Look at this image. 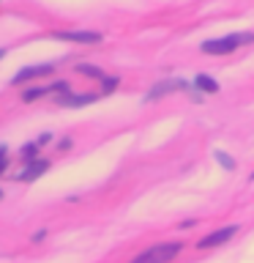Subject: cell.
<instances>
[{
    "label": "cell",
    "mask_w": 254,
    "mask_h": 263,
    "mask_svg": "<svg viewBox=\"0 0 254 263\" xmlns=\"http://www.w3.org/2000/svg\"><path fill=\"white\" fill-rule=\"evenodd\" d=\"M254 41V33H232V36H224V39H216V41H205L202 44V52L208 55H227L238 49L241 44H249Z\"/></svg>",
    "instance_id": "obj_1"
},
{
    "label": "cell",
    "mask_w": 254,
    "mask_h": 263,
    "mask_svg": "<svg viewBox=\"0 0 254 263\" xmlns=\"http://www.w3.org/2000/svg\"><path fill=\"white\" fill-rule=\"evenodd\" d=\"M178 252H180V244H156L142 255H137L131 263H170Z\"/></svg>",
    "instance_id": "obj_2"
},
{
    "label": "cell",
    "mask_w": 254,
    "mask_h": 263,
    "mask_svg": "<svg viewBox=\"0 0 254 263\" xmlns=\"http://www.w3.org/2000/svg\"><path fill=\"white\" fill-rule=\"evenodd\" d=\"M55 39H60V41H79V44H96V41H101V33H88V30H63V33H55Z\"/></svg>",
    "instance_id": "obj_3"
},
{
    "label": "cell",
    "mask_w": 254,
    "mask_h": 263,
    "mask_svg": "<svg viewBox=\"0 0 254 263\" xmlns=\"http://www.w3.org/2000/svg\"><path fill=\"white\" fill-rule=\"evenodd\" d=\"M235 225H227V228H221V230H216V233H210V236H205L202 241H200V247L202 250H208V247H221L224 241H229V238L235 236Z\"/></svg>",
    "instance_id": "obj_4"
},
{
    "label": "cell",
    "mask_w": 254,
    "mask_h": 263,
    "mask_svg": "<svg viewBox=\"0 0 254 263\" xmlns=\"http://www.w3.org/2000/svg\"><path fill=\"white\" fill-rule=\"evenodd\" d=\"M49 71H52V66H49V63L30 66V69H22V71L16 74V77H14L11 82H16V85H19V82H25V80H30V77H41V74H49Z\"/></svg>",
    "instance_id": "obj_5"
},
{
    "label": "cell",
    "mask_w": 254,
    "mask_h": 263,
    "mask_svg": "<svg viewBox=\"0 0 254 263\" xmlns=\"http://www.w3.org/2000/svg\"><path fill=\"white\" fill-rule=\"evenodd\" d=\"M49 90H69V85H66V82H57V85H49V88H30V90H25V102H33V99L44 96Z\"/></svg>",
    "instance_id": "obj_6"
},
{
    "label": "cell",
    "mask_w": 254,
    "mask_h": 263,
    "mask_svg": "<svg viewBox=\"0 0 254 263\" xmlns=\"http://www.w3.org/2000/svg\"><path fill=\"white\" fill-rule=\"evenodd\" d=\"M178 88H186V82H159V85L147 93V99H159L161 93H170V90H178Z\"/></svg>",
    "instance_id": "obj_7"
},
{
    "label": "cell",
    "mask_w": 254,
    "mask_h": 263,
    "mask_svg": "<svg viewBox=\"0 0 254 263\" xmlns=\"http://www.w3.org/2000/svg\"><path fill=\"white\" fill-rule=\"evenodd\" d=\"M194 85L200 90H205V93H216V90H219V82L213 77H208V74H200V77L194 80Z\"/></svg>",
    "instance_id": "obj_8"
},
{
    "label": "cell",
    "mask_w": 254,
    "mask_h": 263,
    "mask_svg": "<svg viewBox=\"0 0 254 263\" xmlns=\"http://www.w3.org/2000/svg\"><path fill=\"white\" fill-rule=\"evenodd\" d=\"M47 170H49V162H36V164H30V167L25 170L19 178H22V181H33V178H38L41 173H47Z\"/></svg>",
    "instance_id": "obj_9"
},
{
    "label": "cell",
    "mask_w": 254,
    "mask_h": 263,
    "mask_svg": "<svg viewBox=\"0 0 254 263\" xmlns=\"http://www.w3.org/2000/svg\"><path fill=\"white\" fill-rule=\"evenodd\" d=\"M96 99H98L96 93H82V96H66V99H63V104H77V107H79V104H90V102H96Z\"/></svg>",
    "instance_id": "obj_10"
},
{
    "label": "cell",
    "mask_w": 254,
    "mask_h": 263,
    "mask_svg": "<svg viewBox=\"0 0 254 263\" xmlns=\"http://www.w3.org/2000/svg\"><path fill=\"white\" fill-rule=\"evenodd\" d=\"M77 71H79V74H88V77H98V80L104 77V74L98 71V69H93V66H77Z\"/></svg>",
    "instance_id": "obj_11"
},
{
    "label": "cell",
    "mask_w": 254,
    "mask_h": 263,
    "mask_svg": "<svg viewBox=\"0 0 254 263\" xmlns=\"http://www.w3.org/2000/svg\"><path fill=\"white\" fill-rule=\"evenodd\" d=\"M6 162H8V151H6L3 145H0V173L6 170Z\"/></svg>",
    "instance_id": "obj_12"
},
{
    "label": "cell",
    "mask_w": 254,
    "mask_h": 263,
    "mask_svg": "<svg viewBox=\"0 0 254 263\" xmlns=\"http://www.w3.org/2000/svg\"><path fill=\"white\" fill-rule=\"evenodd\" d=\"M216 156H219V162H221V164H224V167H229V170H232V167H235V162H232V159H227V156H224V154H221V151H219Z\"/></svg>",
    "instance_id": "obj_13"
},
{
    "label": "cell",
    "mask_w": 254,
    "mask_h": 263,
    "mask_svg": "<svg viewBox=\"0 0 254 263\" xmlns=\"http://www.w3.org/2000/svg\"><path fill=\"white\" fill-rule=\"evenodd\" d=\"M0 58H3V49H0Z\"/></svg>",
    "instance_id": "obj_14"
}]
</instances>
